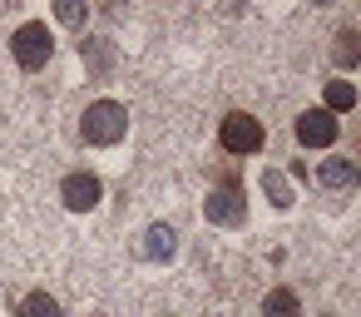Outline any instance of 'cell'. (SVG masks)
Listing matches in <instances>:
<instances>
[{
    "instance_id": "6da1fadb",
    "label": "cell",
    "mask_w": 361,
    "mask_h": 317,
    "mask_svg": "<svg viewBox=\"0 0 361 317\" xmlns=\"http://www.w3.org/2000/svg\"><path fill=\"white\" fill-rule=\"evenodd\" d=\"M129 134V109L119 100H94L85 109V124H80V139L94 144V149H114L119 139Z\"/></svg>"
},
{
    "instance_id": "7a4b0ae2",
    "label": "cell",
    "mask_w": 361,
    "mask_h": 317,
    "mask_svg": "<svg viewBox=\"0 0 361 317\" xmlns=\"http://www.w3.org/2000/svg\"><path fill=\"white\" fill-rule=\"evenodd\" d=\"M203 218L218 223V228H243L247 223V198H243V179L238 174L218 179V189L203 198Z\"/></svg>"
},
{
    "instance_id": "3957f363",
    "label": "cell",
    "mask_w": 361,
    "mask_h": 317,
    "mask_svg": "<svg viewBox=\"0 0 361 317\" xmlns=\"http://www.w3.org/2000/svg\"><path fill=\"white\" fill-rule=\"evenodd\" d=\"M11 55H16V65L20 70H45L50 65V55H55V35H50V25L45 20H25L16 35H11Z\"/></svg>"
},
{
    "instance_id": "277c9868",
    "label": "cell",
    "mask_w": 361,
    "mask_h": 317,
    "mask_svg": "<svg viewBox=\"0 0 361 317\" xmlns=\"http://www.w3.org/2000/svg\"><path fill=\"white\" fill-rule=\"evenodd\" d=\"M262 139H267V134H262V124H257L252 114H243V109L223 114V124H218V144H223L228 154H238V159H243V154H257V149H262Z\"/></svg>"
},
{
    "instance_id": "5b68a950",
    "label": "cell",
    "mask_w": 361,
    "mask_h": 317,
    "mask_svg": "<svg viewBox=\"0 0 361 317\" xmlns=\"http://www.w3.org/2000/svg\"><path fill=\"white\" fill-rule=\"evenodd\" d=\"M99 198H104V184H99V174H90V169H75V174H65V179H60V203H65L70 213H90Z\"/></svg>"
},
{
    "instance_id": "8992f818",
    "label": "cell",
    "mask_w": 361,
    "mask_h": 317,
    "mask_svg": "<svg viewBox=\"0 0 361 317\" xmlns=\"http://www.w3.org/2000/svg\"><path fill=\"white\" fill-rule=\"evenodd\" d=\"M336 134H341V124H336L326 109H302V114H297V139H302L307 149H331Z\"/></svg>"
},
{
    "instance_id": "52a82bcc",
    "label": "cell",
    "mask_w": 361,
    "mask_h": 317,
    "mask_svg": "<svg viewBox=\"0 0 361 317\" xmlns=\"http://www.w3.org/2000/svg\"><path fill=\"white\" fill-rule=\"evenodd\" d=\"M317 184L322 189H356V164L351 159H322L317 164Z\"/></svg>"
},
{
    "instance_id": "ba28073f",
    "label": "cell",
    "mask_w": 361,
    "mask_h": 317,
    "mask_svg": "<svg viewBox=\"0 0 361 317\" xmlns=\"http://www.w3.org/2000/svg\"><path fill=\"white\" fill-rule=\"evenodd\" d=\"M173 228L169 223H149V233H144V258H154V263H164V258H173Z\"/></svg>"
},
{
    "instance_id": "9c48e42d",
    "label": "cell",
    "mask_w": 361,
    "mask_h": 317,
    "mask_svg": "<svg viewBox=\"0 0 361 317\" xmlns=\"http://www.w3.org/2000/svg\"><path fill=\"white\" fill-rule=\"evenodd\" d=\"M262 317H302L297 292H292V287H272V292L262 297Z\"/></svg>"
},
{
    "instance_id": "30bf717a",
    "label": "cell",
    "mask_w": 361,
    "mask_h": 317,
    "mask_svg": "<svg viewBox=\"0 0 361 317\" xmlns=\"http://www.w3.org/2000/svg\"><path fill=\"white\" fill-rule=\"evenodd\" d=\"M322 109H326L331 119H336V114H346V109H356V85H351V80H331V85H326V104H322Z\"/></svg>"
},
{
    "instance_id": "8fae6325",
    "label": "cell",
    "mask_w": 361,
    "mask_h": 317,
    "mask_svg": "<svg viewBox=\"0 0 361 317\" xmlns=\"http://www.w3.org/2000/svg\"><path fill=\"white\" fill-rule=\"evenodd\" d=\"M16 317H60V302H55L50 292H30V297L16 307Z\"/></svg>"
},
{
    "instance_id": "7c38bea8",
    "label": "cell",
    "mask_w": 361,
    "mask_h": 317,
    "mask_svg": "<svg viewBox=\"0 0 361 317\" xmlns=\"http://www.w3.org/2000/svg\"><path fill=\"white\" fill-rule=\"evenodd\" d=\"M262 184H267V198H272V208H292V198H297V193H292V184H287L277 169H267V174H262Z\"/></svg>"
},
{
    "instance_id": "4fadbf2b",
    "label": "cell",
    "mask_w": 361,
    "mask_h": 317,
    "mask_svg": "<svg viewBox=\"0 0 361 317\" xmlns=\"http://www.w3.org/2000/svg\"><path fill=\"white\" fill-rule=\"evenodd\" d=\"M331 55H336V65H341V70H351V65L361 60V45H356V30H341V35H336V50H331Z\"/></svg>"
},
{
    "instance_id": "5bb4252c",
    "label": "cell",
    "mask_w": 361,
    "mask_h": 317,
    "mask_svg": "<svg viewBox=\"0 0 361 317\" xmlns=\"http://www.w3.org/2000/svg\"><path fill=\"white\" fill-rule=\"evenodd\" d=\"M80 55H90L94 70L104 75V65H109V45H99V40H80Z\"/></svg>"
},
{
    "instance_id": "9a60e30c",
    "label": "cell",
    "mask_w": 361,
    "mask_h": 317,
    "mask_svg": "<svg viewBox=\"0 0 361 317\" xmlns=\"http://www.w3.org/2000/svg\"><path fill=\"white\" fill-rule=\"evenodd\" d=\"M55 16H60L65 25H85V16H90V11H85V6H75V0H60Z\"/></svg>"
}]
</instances>
